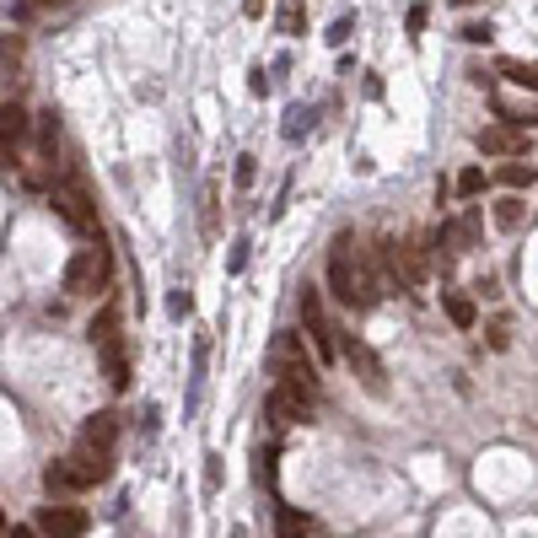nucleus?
<instances>
[{"mask_svg": "<svg viewBox=\"0 0 538 538\" xmlns=\"http://www.w3.org/2000/svg\"><path fill=\"white\" fill-rule=\"evenodd\" d=\"M425 16H431V5H425V0H415V5H410V33H425Z\"/></svg>", "mask_w": 538, "mask_h": 538, "instance_id": "26", "label": "nucleus"}, {"mask_svg": "<svg viewBox=\"0 0 538 538\" xmlns=\"http://www.w3.org/2000/svg\"><path fill=\"white\" fill-rule=\"evenodd\" d=\"M38 533L44 538H86V512L81 506H65V501H49V506H38Z\"/></svg>", "mask_w": 538, "mask_h": 538, "instance_id": "7", "label": "nucleus"}, {"mask_svg": "<svg viewBox=\"0 0 538 538\" xmlns=\"http://www.w3.org/2000/svg\"><path fill=\"white\" fill-rule=\"evenodd\" d=\"M501 76L523 92H538V60H501Z\"/></svg>", "mask_w": 538, "mask_h": 538, "instance_id": "15", "label": "nucleus"}, {"mask_svg": "<svg viewBox=\"0 0 538 538\" xmlns=\"http://www.w3.org/2000/svg\"><path fill=\"white\" fill-rule=\"evenodd\" d=\"M86 334H92V345H108V340H119V307L108 301V307L92 318V329H86Z\"/></svg>", "mask_w": 538, "mask_h": 538, "instance_id": "17", "label": "nucleus"}, {"mask_svg": "<svg viewBox=\"0 0 538 538\" xmlns=\"http://www.w3.org/2000/svg\"><path fill=\"white\" fill-rule=\"evenodd\" d=\"M301 329L312 334V345H318V356H323V360H334V356H340V340H334L340 329L329 323V312H323V297H318L312 286L301 291Z\"/></svg>", "mask_w": 538, "mask_h": 538, "instance_id": "4", "label": "nucleus"}, {"mask_svg": "<svg viewBox=\"0 0 538 538\" xmlns=\"http://www.w3.org/2000/svg\"><path fill=\"white\" fill-rule=\"evenodd\" d=\"M495 227H501V232H517V227H523V199H517V194L495 199Z\"/></svg>", "mask_w": 538, "mask_h": 538, "instance_id": "20", "label": "nucleus"}, {"mask_svg": "<svg viewBox=\"0 0 538 538\" xmlns=\"http://www.w3.org/2000/svg\"><path fill=\"white\" fill-rule=\"evenodd\" d=\"M484 334H490V350H506V345H512V329H506V323H490Z\"/></svg>", "mask_w": 538, "mask_h": 538, "instance_id": "25", "label": "nucleus"}, {"mask_svg": "<svg viewBox=\"0 0 538 538\" xmlns=\"http://www.w3.org/2000/svg\"><path fill=\"white\" fill-rule=\"evenodd\" d=\"M49 5H65V0H22V16H33V11H49Z\"/></svg>", "mask_w": 538, "mask_h": 538, "instance_id": "28", "label": "nucleus"}, {"mask_svg": "<svg viewBox=\"0 0 538 538\" xmlns=\"http://www.w3.org/2000/svg\"><path fill=\"white\" fill-rule=\"evenodd\" d=\"M275 27H280V33H291V38H297V33H307V11H301V0H280Z\"/></svg>", "mask_w": 538, "mask_h": 538, "instance_id": "18", "label": "nucleus"}, {"mask_svg": "<svg viewBox=\"0 0 538 538\" xmlns=\"http://www.w3.org/2000/svg\"><path fill=\"white\" fill-rule=\"evenodd\" d=\"M33 129H38V157H44V162H55V151H60V119H55V108H49V114H38Z\"/></svg>", "mask_w": 538, "mask_h": 538, "instance_id": "14", "label": "nucleus"}, {"mask_svg": "<svg viewBox=\"0 0 538 538\" xmlns=\"http://www.w3.org/2000/svg\"><path fill=\"white\" fill-rule=\"evenodd\" d=\"M458 5H474V0H458Z\"/></svg>", "mask_w": 538, "mask_h": 538, "instance_id": "32", "label": "nucleus"}, {"mask_svg": "<svg viewBox=\"0 0 538 538\" xmlns=\"http://www.w3.org/2000/svg\"><path fill=\"white\" fill-rule=\"evenodd\" d=\"M5 538H44V533H38V528H11Z\"/></svg>", "mask_w": 538, "mask_h": 538, "instance_id": "30", "label": "nucleus"}, {"mask_svg": "<svg viewBox=\"0 0 538 538\" xmlns=\"http://www.w3.org/2000/svg\"><path fill=\"white\" fill-rule=\"evenodd\" d=\"M55 210H60L76 232H92V227H97L92 199H86V188H81V183H60V188H55Z\"/></svg>", "mask_w": 538, "mask_h": 538, "instance_id": "9", "label": "nucleus"}, {"mask_svg": "<svg viewBox=\"0 0 538 538\" xmlns=\"http://www.w3.org/2000/svg\"><path fill=\"white\" fill-rule=\"evenodd\" d=\"M275 528H280V538H312V523L297 506H275Z\"/></svg>", "mask_w": 538, "mask_h": 538, "instance_id": "16", "label": "nucleus"}, {"mask_svg": "<svg viewBox=\"0 0 538 538\" xmlns=\"http://www.w3.org/2000/svg\"><path fill=\"white\" fill-rule=\"evenodd\" d=\"M356 259H360V248L350 232L334 238V248H329V291L345 301V307H356Z\"/></svg>", "mask_w": 538, "mask_h": 538, "instance_id": "3", "label": "nucleus"}, {"mask_svg": "<svg viewBox=\"0 0 538 538\" xmlns=\"http://www.w3.org/2000/svg\"><path fill=\"white\" fill-rule=\"evenodd\" d=\"M269 366H275V382H286V388H297L307 399H318V371H312V356H307V345H301V334H275V345H269Z\"/></svg>", "mask_w": 538, "mask_h": 538, "instance_id": "1", "label": "nucleus"}, {"mask_svg": "<svg viewBox=\"0 0 538 538\" xmlns=\"http://www.w3.org/2000/svg\"><path fill=\"white\" fill-rule=\"evenodd\" d=\"M501 119L517 129H538V103H501Z\"/></svg>", "mask_w": 538, "mask_h": 538, "instance_id": "22", "label": "nucleus"}, {"mask_svg": "<svg viewBox=\"0 0 538 538\" xmlns=\"http://www.w3.org/2000/svg\"><path fill=\"white\" fill-rule=\"evenodd\" d=\"M27 129H33V119L22 103H0V162H11V151L27 140Z\"/></svg>", "mask_w": 538, "mask_h": 538, "instance_id": "10", "label": "nucleus"}, {"mask_svg": "<svg viewBox=\"0 0 538 538\" xmlns=\"http://www.w3.org/2000/svg\"><path fill=\"white\" fill-rule=\"evenodd\" d=\"M340 356L350 360V371L360 377V388H366L371 399H382V393H388V382H382V360L371 356V350L360 345L356 334H345V340H340Z\"/></svg>", "mask_w": 538, "mask_h": 538, "instance_id": "6", "label": "nucleus"}, {"mask_svg": "<svg viewBox=\"0 0 538 538\" xmlns=\"http://www.w3.org/2000/svg\"><path fill=\"white\" fill-rule=\"evenodd\" d=\"M442 307H447V318H452V323H458L463 334H469V329L479 323V301H474V297H463V291H442Z\"/></svg>", "mask_w": 538, "mask_h": 538, "instance_id": "12", "label": "nucleus"}, {"mask_svg": "<svg viewBox=\"0 0 538 538\" xmlns=\"http://www.w3.org/2000/svg\"><path fill=\"white\" fill-rule=\"evenodd\" d=\"M44 484H49V490H55V495H65V490H81V479H76V469H70V463H49V469H44Z\"/></svg>", "mask_w": 538, "mask_h": 538, "instance_id": "21", "label": "nucleus"}, {"mask_svg": "<svg viewBox=\"0 0 538 538\" xmlns=\"http://www.w3.org/2000/svg\"><path fill=\"white\" fill-rule=\"evenodd\" d=\"M0 60H5V65L22 60V38H5V44H0Z\"/></svg>", "mask_w": 538, "mask_h": 538, "instance_id": "27", "label": "nucleus"}, {"mask_svg": "<svg viewBox=\"0 0 538 538\" xmlns=\"http://www.w3.org/2000/svg\"><path fill=\"white\" fill-rule=\"evenodd\" d=\"M312 404H318V399H307L297 388L275 382L269 399H264V420H269V425H301V420H312Z\"/></svg>", "mask_w": 538, "mask_h": 538, "instance_id": "5", "label": "nucleus"}, {"mask_svg": "<svg viewBox=\"0 0 538 538\" xmlns=\"http://www.w3.org/2000/svg\"><path fill=\"white\" fill-rule=\"evenodd\" d=\"M479 151L484 157H523L528 151V129H517V124H490V129H479Z\"/></svg>", "mask_w": 538, "mask_h": 538, "instance_id": "8", "label": "nucleus"}, {"mask_svg": "<svg viewBox=\"0 0 538 538\" xmlns=\"http://www.w3.org/2000/svg\"><path fill=\"white\" fill-rule=\"evenodd\" d=\"M0 538H5V517H0Z\"/></svg>", "mask_w": 538, "mask_h": 538, "instance_id": "31", "label": "nucleus"}, {"mask_svg": "<svg viewBox=\"0 0 538 538\" xmlns=\"http://www.w3.org/2000/svg\"><path fill=\"white\" fill-rule=\"evenodd\" d=\"M242 11H248V16H264V0H242Z\"/></svg>", "mask_w": 538, "mask_h": 538, "instance_id": "29", "label": "nucleus"}, {"mask_svg": "<svg viewBox=\"0 0 538 538\" xmlns=\"http://www.w3.org/2000/svg\"><path fill=\"white\" fill-rule=\"evenodd\" d=\"M501 183H506L512 194H523V188H533V183H538V167H523V162L512 157V162L501 167Z\"/></svg>", "mask_w": 538, "mask_h": 538, "instance_id": "19", "label": "nucleus"}, {"mask_svg": "<svg viewBox=\"0 0 538 538\" xmlns=\"http://www.w3.org/2000/svg\"><path fill=\"white\" fill-rule=\"evenodd\" d=\"M103 280H108V253L103 248H81L65 264V297H97Z\"/></svg>", "mask_w": 538, "mask_h": 538, "instance_id": "2", "label": "nucleus"}, {"mask_svg": "<svg viewBox=\"0 0 538 538\" xmlns=\"http://www.w3.org/2000/svg\"><path fill=\"white\" fill-rule=\"evenodd\" d=\"M97 356H103V371H108V382L124 388L129 382V356H124V340H108V345H97Z\"/></svg>", "mask_w": 538, "mask_h": 538, "instance_id": "13", "label": "nucleus"}, {"mask_svg": "<svg viewBox=\"0 0 538 538\" xmlns=\"http://www.w3.org/2000/svg\"><path fill=\"white\" fill-rule=\"evenodd\" d=\"M463 38H469V44H490L495 27H490V22H463Z\"/></svg>", "mask_w": 538, "mask_h": 538, "instance_id": "24", "label": "nucleus"}, {"mask_svg": "<svg viewBox=\"0 0 538 538\" xmlns=\"http://www.w3.org/2000/svg\"><path fill=\"white\" fill-rule=\"evenodd\" d=\"M452 194H463V199H474V194H484V167H463V173L452 178Z\"/></svg>", "mask_w": 538, "mask_h": 538, "instance_id": "23", "label": "nucleus"}, {"mask_svg": "<svg viewBox=\"0 0 538 538\" xmlns=\"http://www.w3.org/2000/svg\"><path fill=\"white\" fill-rule=\"evenodd\" d=\"M114 442H119V415H114V410H103V415H92L86 425H81V442H76V447L114 452Z\"/></svg>", "mask_w": 538, "mask_h": 538, "instance_id": "11", "label": "nucleus"}]
</instances>
